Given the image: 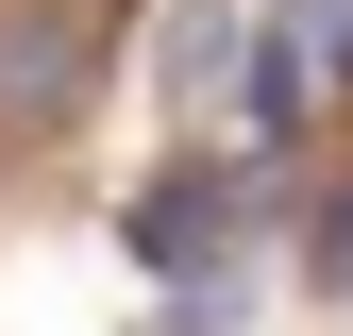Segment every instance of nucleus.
<instances>
[{
  "label": "nucleus",
  "instance_id": "f257e3e1",
  "mask_svg": "<svg viewBox=\"0 0 353 336\" xmlns=\"http://www.w3.org/2000/svg\"><path fill=\"white\" fill-rule=\"evenodd\" d=\"M101 67V0H0V135H51Z\"/></svg>",
  "mask_w": 353,
  "mask_h": 336
},
{
  "label": "nucleus",
  "instance_id": "f03ea898",
  "mask_svg": "<svg viewBox=\"0 0 353 336\" xmlns=\"http://www.w3.org/2000/svg\"><path fill=\"white\" fill-rule=\"evenodd\" d=\"M252 219V168H168V185H135V252L152 269H219Z\"/></svg>",
  "mask_w": 353,
  "mask_h": 336
},
{
  "label": "nucleus",
  "instance_id": "7ed1b4c3",
  "mask_svg": "<svg viewBox=\"0 0 353 336\" xmlns=\"http://www.w3.org/2000/svg\"><path fill=\"white\" fill-rule=\"evenodd\" d=\"M236 67H252L236 0H168V101H236Z\"/></svg>",
  "mask_w": 353,
  "mask_h": 336
},
{
  "label": "nucleus",
  "instance_id": "20e7f679",
  "mask_svg": "<svg viewBox=\"0 0 353 336\" xmlns=\"http://www.w3.org/2000/svg\"><path fill=\"white\" fill-rule=\"evenodd\" d=\"M236 118H252V151H286V135H303V34H270V51L236 67Z\"/></svg>",
  "mask_w": 353,
  "mask_h": 336
},
{
  "label": "nucleus",
  "instance_id": "39448f33",
  "mask_svg": "<svg viewBox=\"0 0 353 336\" xmlns=\"http://www.w3.org/2000/svg\"><path fill=\"white\" fill-rule=\"evenodd\" d=\"M286 17H303V51H320V67H353V0H286Z\"/></svg>",
  "mask_w": 353,
  "mask_h": 336
},
{
  "label": "nucleus",
  "instance_id": "423d86ee",
  "mask_svg": "<svg viewBox=\"0 0 353 336\" xmlns=\"http://www.w3.org/2000/svg\"><path fill=\"white\" fill-rule=\"evenodd\" d=\"M303 252H320V286H353V202H320V235H303Z\"/></svg>",
  "mask_w": 353,
  "mask_h": 336
}]
</instances>
